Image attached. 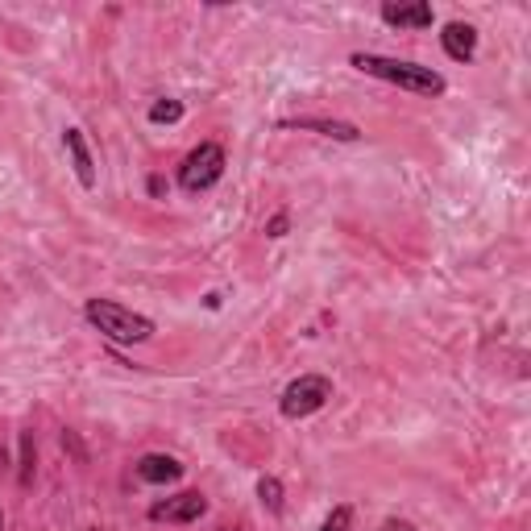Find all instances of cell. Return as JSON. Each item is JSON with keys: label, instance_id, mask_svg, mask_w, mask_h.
<instances>
[{"label": "cell", "instance_id": "12", "mask_svg": "<svg viewBox=\"0 0 531 531\" xmlns=\"http://www.w3.org/2000/svg\"><path fill=\"white\" fill-rule=\"evenodd\" d=\"M21 486L34 482V432H21V465H17Z\"/></svg>", "mask_w": 531, "mask_h": 531}, {"label": "cell", "instance_id": "18", "mask_svg": "<svg viewBox=\"0 0 531 531\" xmlns=\"http://www.w3.org/2000/svg\"><path fill=\"white\" fill-rule=\"evenodd\" d=\"M162 191H166V183L154 175V179H150V195H162Z\"/></svg>", "mask_w": 531, "mask_h": 531}, {"label": "cell", "instance_id": "1", "mask_svg": "<svg viewBox=\"0 0 531 531\" xmlns=\"http://www.w3.org/2000/svg\"><path fill=\"white\" fill-rule=\"evenodd\" d=\"M357 71H366L374 79H386V83H395V88L403 92H415V96H444V75L432 71V67H419V63H407V59H386V54H366V50H357L353 59H349Z\"/></svg>", "mask_w": 531, "mask_h": 531}, {"label": "cell", "instance_id": "14", "mask_svg": "<svg viewBox=\"0 0 531 531\" xmlns=\"http://www.w3.org/2000/svg\"><path fill=\"white\" fill-rule=\"evenodd\" d=\"M349 523H353V511L349 507H332V515L320 523V531H349Z\"/></svg>", "mask_w": 531, "mask_h": 531}, {"label": "cell", "instance_id": "4", "mask_svg": "<svg viewBox=\"0 0 531 531\" xmlns=\"http://www.w3.org/2000/svg\"><path fill=\"white\" fill-rule=\"evenodd\" d=\"M328 399H332V382H328L324 374H303V378H295V382L283 390V399H278V411H283L287 419H307V415H316Z\"/></svg>", "mask_w": 531, "mask_h": 531}, {"label": "cell", "instance_id": "10", "mask_svg": "<svg viewBox=\"0 0 531 531\" xmlns=\"http://www.w3.org/2000/svg\"><path fill=\"white\" fill-rule=\"evenodd\" d=\"M63 146H67V154H71L75 179H79L83 187H96V166H92V150H88V142H83V129H67V133H63Z\"/></svg>", "mask_w": 531, "mask_h": 531}, {"label": "cell", "instance_id": "15", "mask_svg": "<svg viewBox=\"0 0 531 531\" xmlns=\"http://www.w3.org/2000/svg\"><path fill=\"white\" fill-rule=\"evenodd\" d=\"M63 449H67V453H71V457H75L79 465H88V449H83V440H79V436H75L71 428L63 432Z\"/></svg>", "mask_w": 531, "mask_h": 531}, {"label": "cell", "instance_id": "3", "mask_svg": "<svg viewBox=\"0 0 531 531\" xmlns=\"http://www.w3.org/2000/svg\"><path fill=\"white\" fill-rule=\"evenodd\" d=\"M220 179H225V150H220L216 142H204V146H195L183 166H179V187L187 195H200L208 187H216Z\"/></svg>", "mask_w": 531, "mask_h": 531}, {"label": "cell", "instance_id": "20", "mask_svg": "<svg viewBox=\"0 0 531 531\" xmlns=\"http://www.w3.org/2000/svg\"><path fill=\"white\" fill-rule=\"evenodd\" d=\"M0 531H5V515H0Z\"/></svg>", "mask_w": 531, "mask_h": 531}, {"label": "cell", "instance_id": "19", "mask_svg": "<svg viewBox=\"0 0 531 531\" xmlns=\"http://www.w3.org/2000/svg\"><path fill=\"white\" fill-rule=\"evenodd\" d=\"M216 531H245V527H216Z\"/></svg>", "mask_w": 531, "mask_h": 531}, {"label": "cell", "instance_id": "5", "mask_svg": "<svg viewBox=\"0 0 531 531\" xmlns=\"http://www.w3.org/2000/svg\"><path fill=\"white\" fill-rule=\"evenodd\" d=\"M208 515V498L200 490H183L175 498H162L150 507V519L154 523H195V519H204Z\"/></svg>", "mask_w": 531, "mask_h": 531}, {"label": "cell", "instance_id": "8", "mask_svg": "<svg viewBox=\"0 0 531 531\" xmlns=\"http://www.w3.org/2000/svg\"><path fill=\"white\" fill-rule=\"evenodd\" d=\"M278 129H307V133H320V137H337V142H357L361 129L349 121H328V117H287L278 121Z\"/></svg>", "mask_w": 531, "mask_h": 531}, {"label": "cell", "instance_id": "6", "mask_svg": "<svg viewBox=\"0 0 531 531\" xmlns=\"http://www.w3.org/2000/svg\"><path fill=\"white\" fill-rule=\"evenodd\" d=\"M440 46L453 63H469L473 54H478V30H473L469 21H449L444 34H440Z\"/></svg>", "mask_w": 531, "mask_h": 531}, {"label": "cell", "instance_id": "2", "mask_svg": "<svg viewBox=\"0 0 531 531\" xmlns=\"http://www.w3.org/2000/svg\"><path fill=\"white\" fill-rule=\"evenodd\" d=\"M83 316L113 345H146L154 337V320L142 312H129L117 299H88L83 303Z\"/></svg>", "mask_w": 531, "mask_h": 531}, {"label": "cell", "instance_id": "7", "mask_svg": "<svg viewBox=\"0 0 531 531\" xmlns=\"http://www.w3.org/2000/svg\"><path fill=\"white\" fill-rule=\"evenodd\" d=\"M432 17L436 13H432L428 0H411V5H395V0H390V5H382V21L399 25V30H428Z\"/></svg>", "mask_w": 531, "mask_h": 531}, {"label": "cell", "instance_id": "9", "mask_svg": "<svg viewBox=\"0 0 531 531\" xmlns=\"http://www.w3.org/2000/svg\"><path fill=\"white\" fill-rule=\"evenodd\" d=\"M137 478L150 482V486H171V482L183 478V465L175 457H166V453H150V457L137 461Z\"/></svg>", "mask_w": 531, "mask_h": 531}, {"label": "cell", "instance_id": "11", "mask_svg": "<svg viewBox=\"0 0 531 531\" xmlns=\"http://www.w3.org/2000/svg\"><path fill=\"white\" fill-rule=\"evenodd\" d=\"M258 498H262V507L270 511V515H283V482H278V478H262L258 482Z\"/></svg>", "mask_w": 531, "mask_h": 531}, {"label": "cell", "instance_id": "16", "mask_svg": "<svg viewBox=\"0 0 531 531\" xmlns=\"http://www.w3.org/2000/svg\"><path fill=\"white\" fill-rule=\"evenodd\" d=\"M287 229H291L287 212H278V216H270V225H266V237H287Z\"/></svg>", "mask_w": 531, "mask_h": 531}, {"label": "cell", "instance_id": "13", "mask_svg": "<svg viewBox=\"0 0 531 531\" xmlns=\"http://www.w3.org/2000/svg\"><path fill=\"white\" fill-rule=\"evenodd\" d=\"M183 117V104L179 100H158L154 108H150V121L154 125H175Z\"/></svg>", "mask_w": 531, "mask_h": 531}, {"label": "cell", "instance_id": "17", "mask_svg": "<svg viewBox=\"0 0 531 531\" xmlns=\"http://www.w3.org/2000/svg\"><path fill=\"white\" fill-rule=\"evenodd\" d=\"M378 531H415V527H411L407 519H386V523H382Z\"/></svg>", "mask_w": 531, "mask_h": 531}]
</instances>
